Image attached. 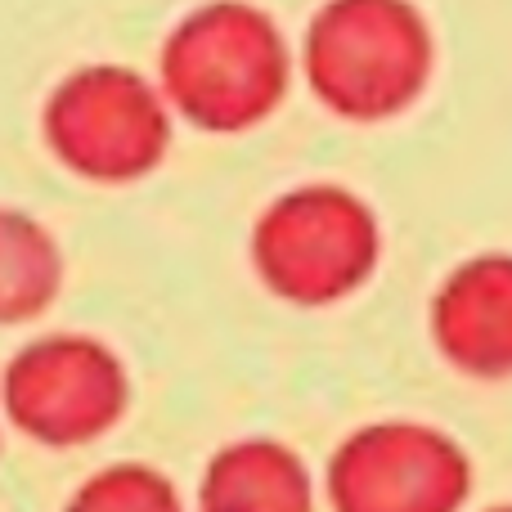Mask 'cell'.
Returning a JSON list of instances; mask_svg holds the SVG:
<instances>
[{"label":"cell","instance_id":"1","mask_svg":"<svg viewBox=\"0 0 512 512\" xmlns=\"http://www.w3.org/2000/svg\"><path fill=\"white\" fill-rule=\"evenodd\" d=\"M292 86V50L274 14L252 0H207L162 41L158 90L189 126L243 135L274 117Z\"/></svg>","mask_w":512,"mask_h":512},{"label":"cell","instance_id":"2","mask_svg":"<svg viewBox=\"0 0 512 512\" xmlns=\"http://www.w3.org/2000/svg\"><path fill=\"white\" fill-rule=\"evenodd\" d=\"M301 72L342 122H391L432 86L436 32L414 0H324L301 36Z\"/></svg>","mask_w":512,"mask_h":512},{"label":"cell","instance_id":"3","mask_svg":"<svg viewBox=\"0 0 512 512\" xmlns=\"http://www.w3.org/2000/svg\"><path fill=\"white\" fill-rule=\"evenodd\" d=\"M252 270L288 306H333L382 261L378 212L355 189L315 180L279 194L252 225Z\"/></svg>","mask_w":512,"mask_h":512},{"label":"cell","instance_id":"4","mask_svg":"<svg viewBox=\"0 0 512 512\" xmlns=\"http://www.w3.org/2000/svg\"><path fill=\"white\" fill-rule=\"evenodd\" d=\"M45 149L90 185H131L167 162L171 104L126 63H86L50 90L41 108Z\"/></svg>","mask_w":512,"mask_h":512},{"label":"cell","instance_id":"5","mask_svg":"<svg viewBox=\"0 0 512 512\" xmlns=\"http://www.w3.org/2000/svg\"><path fill=\"white\" fill-rule=\"evenodd\" d=\"M5 418L45 450H77L108 436L131 409L122 355L90 333H45L18 346L0 378Z\"/></svg>","mask_w":512,"mask_h":512},{"label":"cell","instance_id":"6","mask_svg":"<svg viewBox=\"0 0 512 512\" xmlns=\"http://www.w3.org/2000/svg\"><path fill=\"white\" fill-rule=\"evenodd\" d=\"M324 490L333 512H459L472 495V459L432 423L378 418L333 450Z\"/></svg>","mask_w":512,"mask_h":512},{"label":"cell","instance_id":"7","mask_svg":"<svg viewBox=\"0 0 512 512\" xmlns=\"http://www.w3.org/2000/svg\"><path fill=\"white\" fill-rule=\"evenodd\" d=\"M427 328L450 369L477 382L512 378V252H481L441 279Z\"/></svg>","mask_w":512,"mask_h":512},{"label":"cell","instance_id":"8","mask_svg":"<svg viewBox=\"0 0 512 512\" xmlns=\"http://www.w3.org/2000/svg\"><path fill=\"white\" fill-rule=\"evenodd\" d=\"M198 512H315V481L292 445L248 436L207 459Z\"/></svg>","mask_w":512,"mask_h":512},{"label":"cell","instance_id":"9","mask_svg":"<svg viewBox=\"0 0 512 512\" xmlns=\"http://www.w3.org/2000/svg\"><path fill=\"white\" fill-rule=\"evenodd\" d=\"M63 292V248L36 216L0 207V324L45 315Z\"/></svg>","mask_w":512,"mask_h":512},{"label":"cell","instance_id":"10","mask_svg":"<svg viewBox=\"0 0 512 512\" xmlns=\"http://www.w3.org/2000/svg\"><path fill=\"white\" fill-rule=\"evenodd\" d=\"M63 512H185V504L167 472L149 463H108L72 490Z\"/></svg>","mask_w":512,"mask_h":512},{"label":"cell","instance_id":"11","mask_svg":"<svg viewBox=\"0 0 512 512\" xmlns=\"http://www.w3.org/2000/svg\"><path fill=\"white\" fill-rule=\"evenodd\" d=\"M486 512H512V504H499V508H486Z\"/></svg>","mask_w":512,"mask_h":512}]
</instances>
